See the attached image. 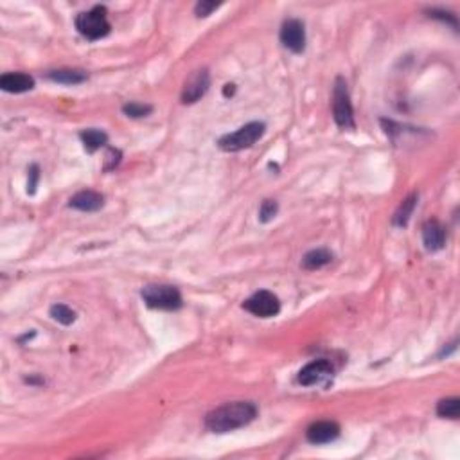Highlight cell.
<instances>
[{
  "label": "cell",
  "instance_id": "cell-1",
  "mask_svg": "<svg viewBox=\"0 0 460 460\" xmlns=\"http://www.w3.org/2000/svg\"><path fill=\"white\" fill-rule=\"evenodd\" d=\"M257 417V406L250 401H236L227 403L212 410L205 417V426L214 433L234 432L237 428L250 424Z\"/></svg>",
  "mask_w": 460,
  "mask_h": 460
},
{
  "label": "cell",
  "instance_id": "cell-2",
  "mask_svg": "<svg viewBox=\"0 0 460 460\" xmlns=\"http://www.w3.org/2000/svg\"><path fill=\"white\" fill-rule=\"evenodd\" d=\"M76 28L85 38L89 40H99L110 33V22L107 17V8L105 6H96L90 11L79 13L76 19Z\"/></svg>",
  "mask_w": 460,
  "mask_h": 460
},
{
  "label": "cell",
  "instance_id": "cell-3",
  "mask_svg": "<svg viewBox=\"0 0 460 460\" xmlns=\"http://www.w3.org/2000/svg\"><path fill=\"white\" fill-rule=\"evenodd\" d=\"M266 126L263 122H248V124L241 126L239 130L234 133H228L218 140V146L223 151H241V149L252 148L257 140L265 135Z\"/></svg>",
  "mask_w": 460,
  "mask_h": 460
},
{
  "label": "cell",
  "instance_id": "cell-4",
  "mask_svg": "<svg viewBox=\"0 0 460 460\" xmlns=\"http://www.w3.org/2000/svg\"><path fill=\"white\" fill-rule=\"evenodd\" d=\"M144 303L153 309H178L182 307V295L175 286L168 284H149L140 292Z\"/></svg>",
  "mask_w": 460,
  "mask_h": 460
},
{
  "label": "cell",
  "instance_id": "cell-5",
  "mask_svg": "<svg viewBox=\"0 0 460 460\" xmlns=\"http://www.w3.org/2000/svg\"><path fill=\"white\" fill-rule=\"evenodd\" d=\"M333 117H335L336 124L344 130H354V126H356L347 83L342 78L336 79L335 90H333Z\"/></svg>",
  "mask_w": 460,
  "mask_h": 460
},
{
  "label": "cell",
  "instance_id": "cell-6",
  "mask_svg": "<svg viewBox=\"0 0 460 460\" xmlns=\"http://www.w3.org/2000/svg\"><path fill=\"white\" fill-rule=\"evenodd\" d=\"M243 307H245L248 313H252L254 316L270 318V316L279 315L281 303L279 298H277V295H274L272 292H266V289H261V292L254 293L250 298H247V300L243 303Z\"/></svg>",
  "mask_w": 460,
  "mask_h": 460
},
{
  "label": "cell",
  "instance_id": "cell-7",
  "mask_svg": "<svg viewBox=\"0 0 460 460\" xmlns=\"http://www.w3.org/2000/svg\"><path fill=\"white\" fill-rule=\"evenodd\" d=\"M281 43L295 54H300L306 47V29L297 19H289L281 28Z\"/></svg>",
  "mask_w": 460,
  "mask_h": 460
},
{
  "label": "cell",
  "instance_id": "cell-8",
  "mask_svg": "<svg viewBox=\"0 0 460 460\" xmlns=\"http://www.w3.org/2000/svg\"><path fill=\"white\" fill-rule=\"evenodd\" d=\"M209 87H210L209 70L207 69L196 70L195 74L186 81V87H184V92H182V102L191 105V102L200 101V99L205 96V92L209 90Z\"/></svg>",
  "mask_w": 460,
  "mask_h": 460
},
{
  "label": "cell",
  "instance_id": "cell-9",
  "mask_svg": "<svg viewBox=\"0 0 460 460\" xmlns=\"http://www.w3.org/2000/svg\"><path fill=\"white\" fill-rule=\"evenodd\" d=\"M331 374H333V365L327 360H315L298 372V383L304 386L318 385L324 380H327Z\"/></svg>",
  "mask_w": 460,
  "mask_h": 460
},
{
  "label": "cell",
  "instance_id": "cell-10",
  "mask_svg": "<svg viewBox=\"0 0 460 460\" xmlns=\"http://www.w3.org/2000/svg\"><path fill=\"white\" fill-rule=\"evenodd\" d=\"M340 426L335 421H318L307 428L306 437L311 444H327L338 439Z\"/></svg>",
  "mask_w": 460,
  "mask_h": 460
},
{
  "label": "cell",
  "instance_id": "cell-11",
  "mask_svg": "<svg viewBox=\"0 0 460 460\" xmlns=\"http://www.w3.org/2000/svg\"><path fill=\"white\" fill-rule=\"evenodd\" d=\"M423 243L428 252H437L446 245V228L437 219H428L423 225Z\"/></svg>",
  "mask_w": 460,
  "mask_h": 460
},
{
  "label": "cell",
  "instance_id": "cell-12",
  "mask_svg": "<svg viewBox=\"0 0 460 460\" xmlns=\"http://www.w3.org/2000/svg\"><path fill=\"white\" fill-rule=\"evenodd\" d=\"M0 87L4 92L10 94L29 92L34 89V79L29 74H22V72H11V74H4L0 78Z\"/></svg>",
  "mask_w": 460,
  "mask_h": 460
},
{
  "label": "cell",
  "instance_id": "cell-13",
  "mask_svg": "<svg viewBox=\"0 0 460 460\" xmlns=\"http://www.w3.org/2000/svg\"><path fill=\"white\" fill-rule=\"evenodd\" d=\"M72 209L83 210V212H96L105 205V196L96 191H81L70 198Z\"/></svg>",
  "mask_w": 460,
  "mask_h": 460
},
{
  "label": "cell",
  "instance_id": "cell-14",
  "mask_svg": "<svg viewBox=\"0 0 460 460\" xmlns=\"http://www.w3.org/2000/svg\"><path fill=\"white\" fill-rule=\"evenodd\" d=\"M47 78L51 81H56L61 85H79L87 81V72L83 70H76V69H60V70H52L47 74Z\"/></svg>",
  "mask_w": 460,
  "mask_h": 460
},
{
  "label": "cell",
  "instance_id": "cell-15",
  "mask_svg": "<svg viewBox=\"0 0 460 460\" xmlns=\"http://www.w3.org/2000/svg\"><path fill=\"white\" fill-rule=\"evenodd\" d=\"M81 137V142L85 144V149L94 153V151H98L99 148L108 142V135L101 130H96V128H90V130H83L79 133Z\"/></svg>",
  "mask_w": 460,
  "mask_h": 460
},
{
  "label": "cell",
  "instance_id": "cell-16",
  "mask_svg": "<svg viewBox=\"0 0 460 460\" xmlns=\"http://www.w3.org/2000/svg\"><path fill=\"white\" fill-rule=\"evenodd\" d=\"M333 261V254L326 248H316V250L307 252L306 256L303 257V266L306 270H318L322 266L329 265Z\"/></svg>",
  "mask_w": 460,
  "mask_h": 460
},
{
  "label": "cell",
  "instance_id": "cell-17",
  "mask_svg": "<svg viewBox=\"0 0 460 460\" xmlns=\"http://www.w3.org/2000/svg\"><path fill=\"white\" fill-rule=\"evenodd\" d=\"M415 205H417V195H410L408 198L399 205V209H397V212L394 214V219H392L395 227H406V225H408L410 216L414 212Z\"/></svg>",
  "mask_w": 460,
  "mask_h": 460
},
{
  "label": "cell",
  "instance_id": "cell-18",
  "mask_svg": "<svg viewBox=\"0 0 460 460\" xmlns=\"http://www.w3.org/2000/svg\"><path fill=\"white\" fill-rule=\"evenodd\" d=\"M437 415L444 419H459V415H460L459 397H448V399L439 401Z\"/></svg>",
  "mask_w": 460,
  "mask_h": 460
},
{
  "label": "cell",
  "instance_id": "cell-19",
  "mask_svg": "<svg viewBox=\"0 0 460 460\" xmlns=\"http://www.w3.org/2000/svg\"><path fill=\"white\" fill-rule=\"evenodd\" d=\"M51 316L56 322L63 324V326H70L76 320V313L69 306H65V304H54L51 307Z\"/></svg>",
  "mask_w": 460,
  "mask_h": 460
},
{
  "label": "cell",
  "instance_id": "cell-20",
  "mask_svg": "<svg viewBox=\"0 0 460 460\" xmlns=\"http://www.w3.org/2000/svg\"><path fill=\"white\" fill-rule=\"evenodd\" d=\"M153 108L149 107V105H142V102H126L124 107H122V112L126 113L128 117H133V119H140V117H146L151 113Z\"/></svg>",
  "mask_w": 460,
  "mask_h": 460
},
{
  "label": "cell",
  "instance_id": "cell-21",
  "mask_svg": "<svg viewBox=\"0 0 460 460\" xmlns=\"http://www.w3.org/2000/svg\"><path fill=\"white\" fill-rule=\"evenodd\" d=\"M277 212H279V205H277V201L265 200L263 204H261L259 219L263 221V223H268V221H272V219L277 216Z\"/></svg>",
  "mask_w": 460,
  "mask_h": 460
},
{
  "label": "cell",
  "instance_id": "cell-22",
  "mask_svg": "<svg viewBox=\"0 0 460 460\" xmlns=\"http://www.w3.org/2000/svg\"><path fill=\"white\" fill-rule=\"evenodd\" d=\"M219 4H216V2H198L195 8V13L196 17H209L210 13H212L214 10H218Z\"/></svg>",
  "mask_w": 460,
  "mask_h": 460
},
{
  "label": "cell",
  "instance_id": "cell-23",
  "mask_svg": "<svg viewBox=\"0 0 460 460\" xmlns=\"http://www.w3.org/2000/svg\"><path fill=\"white\" fill-rule=\"evenodd\" d=\"M29 177H31V180H29V184H28V193L33 195V193L36 191V182H38V177H40V173H38V166H31Z\"/></svg>",
  "mask_w": 460,
  "mask_h": 460
},
{
  "label": "cell",
  "instance_id": "cell-24",
  "mask_svg": "<svg viewBox=\"0 0 460 460\" xmlns=\"http://www.w3.org/2000/svg\"><path fill=\"white\" fill-rule=\"evenodd\" d=\"M107 160L110 164L107 166V169H113L119 164V160H121V151H117V149H110L107 155Z\"/></svg>",
  "mask_w": 460,
  "mask_h": 460
},
{
  "label": "cell",
  "instance_id": "cell-25",
  "mask_svg": "<svg viewBox=\"0 0 460 460\" xmlns=\"http://www.w3.org/2000/svg\"><path fill=\"white\" fill-rule=\"evenodd\" d=\"M234 90H236L234 89V85H225V96H227V98L228 96H232Z\"/></svg>",
  "mask_w": 460,
  "mask_h": 460
}]
</instances>
